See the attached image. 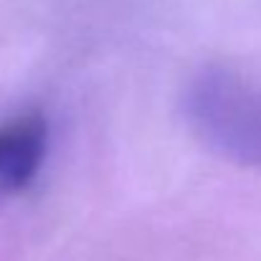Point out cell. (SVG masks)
<instances>
[{
	"instance_id": "obj_1",
	"label": "cell",
	"mask_w": 261,
	"mask_h": 261,
	"mask_svg": "<svg viewBox=\"0 0 261 261\" xmlns=\"http://www.w3.org/2000/svg\"><path fill=\"white\" fill-rule=\"evenodd\" d=\"M193 117L203 137L228 158L261 170V87L218 71L198 82Z\"/></svg>"
},
{
	"instance_id": "obj_2",
	"label": "cell",
	"mask_w": 261,
	"mask_h": 261,
	"mask_svg": "<svg viewBox=\"0 0 261 261\" xmlns=\"http://www.w3.org/2000/svg\"><path fill=\"white\" fill-rule=\"evenodd\" d=\"M48 150V122L20 114L0 124V190L18 193L33 182Z\"/></svg>"
}]
</instances>
